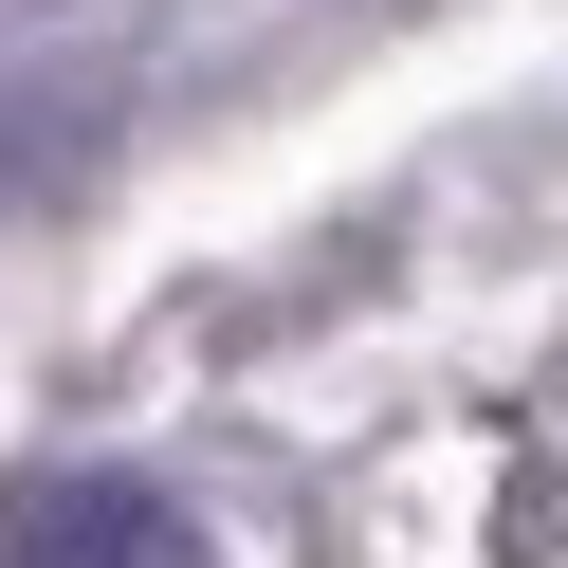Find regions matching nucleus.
<instances>
[{"mask_svg": "<svg viewBox=\"0 0 568 568\" xmlns=\"http://www.w3.org/2000/svg\"><path fill=\"white\" fill-rule=\"evenodd\" d=\"M0 568H202V514L165 477H111V458H55V477L0 495Z\"/></svg>", "mask_w": 568, "mask_h": 568, "instance_id": "nucleus-1", "label": "nucleus"}]
</instances>
